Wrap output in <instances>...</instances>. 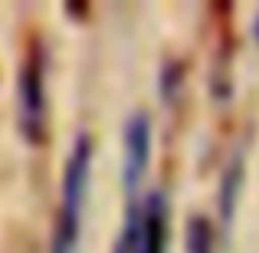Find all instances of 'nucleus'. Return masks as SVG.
Returning <instances> with one entry per match:
<instances>
[{
  "label": "nucleus",
  "mask_w": 259,
  "mask_h": 253,
  "mask_svg": "<svg viewBox=\"0 0 259 253\" xmlns=\"http://www.w3.org/2000/svg\"><path fill=\"white\" fill-rule=\"evenodd\" d=\"M89 174H92V138L82 135L72 145L66 171H63L59 217H56V234H53L50 253H79V234H82L85 197H89Z\"/></svg>",
  "instance_id": "nucleus-1"
},
{
  "label": "nucleus",
  "mask_w": 259,
  "mask_h": 253,
  "mask_svg": "<svg viewBox=\"0 0 259 253\" xmlns=\"http://www.w3.org/2000/svg\"><path fill=\"white\" fill-rule=\"evenodd\" d=\"M167 247V197L151 191L148 197L128 204L125 227L118 234L115 253H164Z\"/></svg>",
  "instance_id": "nucleus-2"
},
{
  "label": "nucleus",
  "mask_w": 259,
  "mask_h": 253,
  "mask_svg": "<svg viewBox=\"0 0 259 253\" xmlns=\"http://www.w3.org/2000/svg\"><path fill=\"white\" fill-rule=\"evenodd\" d=\"M17 99H20V132L26 141L39 145L46 138V53L39 40L30 43V53L20 66Z\"/></svg>",
  "instance_id": "nucleus-3"
},
{
  "label": "nucleus",
  "mask_w": 259,
  "mask_h": 253,
  "mask_svg": "<svg viewBox=\"0 0 259 253\" xmlns=\"http://www.w3.org/2000/svg\"><path fill=\"white\" fill-rule=\"evenodd\" d=\"M148 158H151V119L145 112H135L125 125V168H121L125 191L132 194V201L148 171Z\"/></svg>",
  "instance_id": "nucleus-4"
},
{
  "label": "nucleus",
  "mask_w": 259,
  "mask_h": 253,
  "mask_svg": "<svg viewBox=\"0 0 259 253\" xmlns=\"http://www.w3.org/2000/svg\"><path fill=\"white\" fill-rule=\"evenodd\" d=\"M240 191H243V158L236 155L233 165H230L227 174H223V188H220V221L223 224L233 221V207H236Z\"/></svg>",
  "instance_id": "nucleus-5"
},
{
  "label": "nucleus",
  "mask_w": 259,
  "mask_h": 253,
  "mask_svg": "<svg viewBox=\"0 0 259 253\" xmlns=\"http://www.w3.org/2000/svg\"><path fill=\"white\" fill-rule=\"evenodd\" d=\"M217 250V234L207 217H190L187 224V253H213Z\"/></svg>",
  "instance_id": "nucleus-6"
},
{
  "label": "nucleus",
  "mask_w": 259,
  "mask_h": 253,
  "mask_svg": "<svg viewBox=\"0 0 259 253\" xmlns=\"http://www.w3.org/2000/svg\"><path fill=\"white\" fill-rule=\"evenodd\" d=\"M253 33H256V40H259V20H256V26H253Z\"/></svg>",
  "instance_id": "nucleus-7"
}]
</instances>
